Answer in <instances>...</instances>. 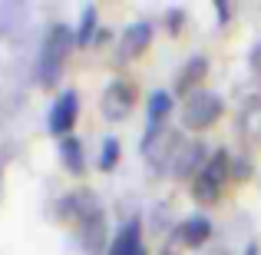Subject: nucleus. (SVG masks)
I'll use <instances>...</instances> for the list:
<instances>
[{"label": "nucleus", "mask_w": 261, "mask_h": 255, "mask_svg": "<svg viewBox=\"0 0 261 255\" xmlns=\"http://www.w3.org/2000/svg\"><path fill=\"white\" fill-rule=\"evenodd\" d=\"M73 47H76V40H73V30L66 24H53L50 30H46L43 47H40V63H37V77H40L43 86L57 83L60 70H63V60Z\"/></svg>", "instance_id": "1"}, {"label": "nucleus", "mask_w": 261, "mask_h": 255, "mask_svg": "<svg viewBox=\"0 0 261 255\" xmlns=\"http://www.w3.org/2000/svg\"><path fill=\"white\" fill-rule=\"evenodd\" d=\"M231 179V156L225 153V149H215V153L205 159V166L195 172V179H192V196H195V202L202 205H212L218 202V196L225 192V182Z\"/></svg>", "instance_id": "2"}, {"label": "nucleus", "mask_w": 261, "mask_h": 255, "mask_svg": "<svg viewBox=\"0 0 261 255\" xmlns=\"http://www.w3.org/2000/svg\"><path fill=\"white\" fill-rule=\"evenodd\" d=\"M225 103L218 93H208V89H195V93H189V100H185V109H182V123L185 129H208L212 123L222 116Z\"/></svg>", "instance_id": "3"}, {"label": "nucleus", "mask_w": 261, "mask_h": 255, "mask_svg": "<svg viewBox=\"0 0 261 255\" xmlns=\"http://www.w3.org/2000/svg\"><path fill=\"white\" fill-rule=\"evenodd\" d=\"M133 103H136V86L129 83V80H113V83L102 89L99 109L109 123H122L133 113Z\"/></svg>", "instance_id": "4"}, {"label": "nucleus", "mask_w": 261, "mask_h": 255, "mask_svg": "<svg viewBox=\"0 0 261 255\" xmlns=\"http://www.w3.org/2000/svg\"><path fill=\"white\" fill-rule=\"evenodd\" d=\"M76 116H80V93L76 89H63V93L53 100L50 106V116H46V126H50L53 136L66 140L76 126Z\"/></svg>", "instance_id": "5"}, {"label": "nucleus", "mask_w": 261, "mask_h": 255, "mask_svg": "<svg viewBox=\"0 0 261 255\" xmlns=\"http://www.w3.org/2000/svg\"><path fill=\"white\" fill-rule=\"evenodd\" d=\"M152 43V24L149 20H136L122 30L119 37V60H136L146 53V47Z\"/></svg>", "instance_id": "6"}, {"label": "nucleus", "mask_w": 261, "mask_h": 255, "mask_svg": "<svg viewBox=\"0 0 261 255\" xmlns=\"http://www.w3.org/2000/svg\"><path fill=\"white\" fill-rule=\"evenodd\" d=\"M106 255H146V245H142V219L139 216L122 222V229L116 232V239L109 242Z\"/></svg>", "instance_id": "7"}, {"label": "nucleus", "mask_w": 261, "mask_h": 255, "mask_svg": "<svg viewBox=\"0 0 261 255\" xmlns=\"http://www.w3.org/2000/svg\"><path fill=\"white\" fill-rule=\"evenodd\" d=\"M80 245H83L86 255H99L106 249V216L102 212H96V216L80 222Z\"/></svg>", "instance_id": "8"}, {"label": "nucleus", "mask_w": 261, "mask_h": 255, "mask_svg": "<svg viewBox=\"0 0 261 255\" xmlns=\"http://www.w3.org/2000/svg\"><path fill=\"white\" fill-rule=\"evenodd\" d=\"M175 239L182 242V249H202L212 239V222L205 216H192L175 229Z\"/></svg>", "instance_id": "9"}, {"label": "nucleus", "mask_w": 261, "mask_h": 255, "mask_svg": "<svg viewBox=\"0 0 261 255\" xmlns=\"http://www.w3.org/2000/svg\"><path fill=\"white\" fill-rule=\"evenodd\" d=\"M205 146L202 143H182V149H178V156H175V163H172V176L175 179H185V176H192V172H198L205 166Z\"/></svg>", "instance_id": "10"}, {"label": "nucleus", "mask_w": 261, "mask_h": 255, "mask_svg": "<svg viewBox=\"0 0 261 255\" xmlns=\"http://www.w3.org/2000/svg\"><path fill=\"white\" fill-rule=\"evenodd\" d=\"M205 73H208V60H205L202 53H198V57H192L189 63H185L182 70H178L175 89H178V93H185V89H192V93H195V86L205 80Z\"/></svg>", "instance_id": "11"}, {"label": "nucleus", "mask_w": 261, "mask_h": 255, "mask_svg": "<svg viewBox=\"0 0 261 255\" xmlns=\"http://www.w3.org/2000/svg\"><path fill=\"white\" fill-rule=\"evenodd\" d=\"M238 126H242L245 140L261 143V100H248L238 113Z\"/></svg>", "instance_id": "12"}, {"label": "nucleus", "mask_w": 261, "mask_h": 255, "mask_svg": "<svg viewBox=\"0 0 261 255\" xmlns=\"http://www.w3.org/2000/svg\"><path fill=\"white\" fill-rule=\"evenodd\" d=\"M60 159H63L66 172L80 176V172L86 169V153H83V143H80L76 136H66V140L60 143Z\"/></svg>", "instance_id": "13"}, {"label": "nucleus", "mask_w": 261, "mask_h": 255, "mask_svg": "<svg viewBox=\"0 0 261 255\" xmlns=\"http://www.w3.org/2000/svg\"><path fill=\"white\" fill-rule=\"evenodd\" d=\"M172 113V93L166 89H155L149 93V106H146V116H149V126H162Z\"/></svg>", "instance_id": "14"}, {"label": "nucleus", "mask_w": 261, "mask_h": 255, "mask_svg": "<svg viewBox=\"0 0 261 255\" xmlns=\"http://www.w3.org/2000/svg\"><path fill=\"white\" fill-rule=\"evenodd\" d=\"M96 33H99V17H96V7L89 4L83 7V17H80V27L73 30V40H76V47H86L96 40Z\"/></svg>", "instance_id": "15"}, {"label": "nucleus", "mask_w": 261, "mask_h": 255, "mask_svg": "<svg viewBox=\"0 0 261 255\" xmlns=\"http://www.w3.org/2000/svg\"><path fill=\"white\" fill-rule=\"evenodd\" d=\"M119 140H116V136H106V143H102V149H99V163H96V166H99L102 172H113L116 166H119Z\"/></svg>", "instance_id": "16"}, {"label": "nucleus", "mask_w": 261, "mask_h": 255, "mask_svg": "<svg viewBox=\"0 0 261 255\" xmlns=\"http://www.w3.org/2000/svg\"><path fill=\"white\" fill-rule=\"evenodd\" d=\"M251 176V163L245 156H231V179H248Z\"/></svg>", "instance_id": "17"}, {"label": "nucleus", "mask_w": 261, "mask_h": 255, "mask_svg": "<svg viewBox=\"0 0 261 255\" xmlns=\"http://www.w3.org/2000/svg\"><path fill=\"white\" fill-rule=\"evenodd\" d=\"M182 20H185L182 10H169V13H166V24H169V30H172V33L182 30Z\"/></svg>", "instance_id": "18"}, {"label": "nucleus", "mask_w": 261, "mask_h": 255, "mask_svg": "<svg viewBox=\"0 0 261 255\" xmlns=\"http://www.w3.org/2000/svg\"><path fill=\"white\" fill-rule=\"evenodd\" d=\"M251 66H255V73H261V40L251 47Z\"/></svg>", "instance_id": "19"}, {"label": "nucleus", "mask_w": 261, "mask_h": 255, "mask_svg": "<svg viewBox=\"0 0 261 255\" xmlns=\"http://www.w3.org/2000/svg\"><path fill=\"white\" fill-rule=\"evenodd\" d=\"M215 10H218V20H222V24H228V7H225V4H215Z\"/></svg>", "instance_id": "20"}, {"label": "nucleus", "mask_w": 261, "mask_h": 255, "mask_svg": "<svg viewBox=\"0 0 261 255\" xmlns=\"http://www.w3.org/2000/svg\"><path fill=\"white\" fill-rule=\"evenodd\" d=\"M245 255H261V249H258V245H255V242H251V245H248V249H245Z\"/></svg>", "instance_id": "21"}]
</instances>
